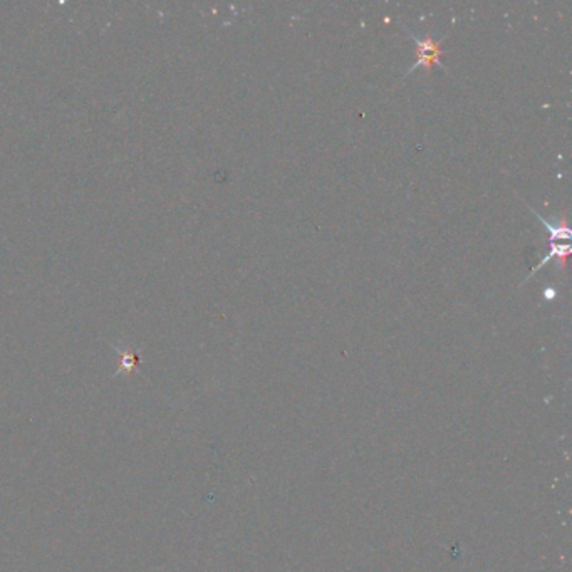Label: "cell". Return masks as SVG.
Segmentation results:
<instances>
[{
    "mask_svg": "<svg viewBox=\"0 0 572 572\" xmlns=\"http://www.w3.org/2000/svg\"><path fill=\"white\" fill-rule=\"evenodd\" d=\"M405 31L408 32V34H410V37L411 39L415 41V46H416V60H415V64L411 65L410 69H408L406 71V74L405 76H408V74H411V73H415L416 69H420V68H423L426 73H431V65H440V68H443V64H442V55H443V49H442V46H443V41H445V36L443 39H440V41H437V39H433V36L431 34H426V36H416V34H413V32H410L406 29L405 27Z\"/></svg>",
    "mask_w": 572,
    "mask_h": 572,
    "instance_id": "cell-1",
    "label": "cell"
},
{
    "mask_svg": "<svg viewBox=\"0 0 572 572\" xmlns=\"http://www.w3.org/2000/svg\"><path fill=\"white\" fill-rule=\"evenodd\" d=\"M569 252H571V245L569 243H562V242H552L551 243V250H549V254L544 257V259L539 262V264L534 267V269L529 272V275L527 277H525V282H527L529 279L532 277L534 274H536V272H539L542 269L544 265L547 264V262H551V260H556L557 262V267H559V269L564 272L566 270V262H567V255H569Z\"/></svg>",
    "mask_w": 572,
    "mask_h": 572,
    "instance_id": "cell-3",
    "label": "cell"
},
{
    "mask_svg": "<svg viewBox=\"0 0 572 572\" xmlns=\"http://www.w3.org/2000/svg\"><path fill=\"white\" fill-rule=\"evenodd\" d=\"M531 210H532V213L536 215L539 220H541L544 227H546V231L549 233V243L561 242V240H564V242L569 240V238H571V228H569V225H567V217L564 213L557 215L554 220H547V218H544L541 213H537L532 207H531Z\"/></svg>",
    "mask_w": 572,
    "mask_h": 572,
    "instance_id": "cell-2",
    "label": "cell"
}]
</instances>
